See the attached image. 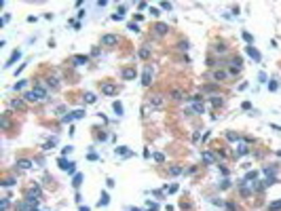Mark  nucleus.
Segmentation results:
<instances>
[{"label": "nucleus", "instance_id": "f257e3e1", "mask_svg": "<svg viewBox=\"0 0 281 211\" xmlns=\"http://www.w3.org/2000/svg\"><path fill=\"white\" fill-rule=\"evenodd\" d=\"M44 97H46V91H44L42 87H34L32 91L26 93V99H28L30 104H38V101H42Z\"/></svg>", "mask_w": 281, "mask_h": 211}, {"label": "nucleus", "instance_id": "f03ea898", "mask_svg": "<svg viewBox=\"0 0 281 211\" xmlns=\"http://www.w3.org/2000/svg\"><path fill=\"white\" fill-rule=\"evenodd\" d=\"M121 42V38L116 36V34H106V36H102V44L104 46H116Z\"/></svg>", "mask_w": 281, "mask_h": 211}, {"label": "nucleus", "instance_id": "7ed1b4c3", "mask_svg": "<svg viewBox=\"0 0 281 211\" xmlns=\"http://www.w3.org/2000/svg\"><path fill=\"white\" fill-rule=\"evenodd\" d=\"M102 93L104 95H116V93H119V87L112 85V82H104L102 85Z\"/></svg>", "mask_w": 281, "mask_h": 211}, {"label": "nucleus", "instance_id": "20e7f679", "mask_svg": "<svg viewBox=\"0 0 281 211\" xmlns=\"http://www.w3.org/2000/svg\"><path fill=\"white\" fill-rule=\"evenodd\" d=\"M148 104L152 106V108H163V104H165V99H163V95H150V99H148Z\"/></svg>", "mask_w": 281, "mask_h": 211}, {"label": "nucleus", "instance_id": "39448f33", "mask_svg": "<svg viewBox=\"0 0 281 211\" xmlns=\"http://www.w3.org/2000/svg\"><path fill=\"white\" fill-rule=\"evenodd\" d=\"M230 76V72H226V70H216V72L212 74V78L216 80V82H220V80H226Z\"/></svg>", "mask_w": 281, "mask_h": 211}, {"label": "nucleus", "instance_id": "423d86ee", "mask_svg": "<svg viewBox=\"0 0 281 211\" xmlns=\"http://www.w3.org/2000/svg\"><path fill=\"white\" fill-rule=\"evenodd\" d=\"M142 82H144L146 87L152 82V65H146V68H144V76H142Z\"/></svg>", "mask_w": 281, "mask_h": 211}, {"label": "nucleus", "instance_id": "0eeeda50", "mask_svg": "<svg viewBox=\"0 0 281 211\" xmlns=\"http://www.w3.org/2000/svg\"><path fill=\"white\" fill-rule=\"evenodd\" d=\"M169 32V26H165V23H156L154 26V36H165Z\"/></svg>", "mask_w": 281, "mask_h": 211}, {"label": "nucleus", "instance_id": "6e6552de", "mask_svg": "<svg viewBox=\"0 0 281 211\" xmlns=\"http://www.w3.org/2000/svg\"><path fill=\"white\" fill-rule=\"evenodd\" d=\"M121 76H123L125 80H133V78H135V68H125L123 72H121Z\"/></svg>", "mask_w": 281, "mask_h": 211}, {"label": "nucleus", "instance_id": "1a4fd4ad", "mask_svg": "<svg viewBox=\"0 0 281 211\" xmlns=\"http://www.w3.org/2000/svg\"><path fill=\"white\" fill-rule=\"evenodd\" d=\"M87 61H89L87 55H74V57H72V63H74V65H85Z\"/></svg>", "mask_w": 281, "mask_h": 211}, {"label": "nucleus", "instance_id": "9d476101", "mask_svg": "<svg viewBox=\"0 0 281 211\" xmlns=\"http://www.w3.org/2000/svg\"><path fill=\"white\" fill-rule=\"evenodd\" d=\"M137 55L142 57V59H148L150 57V46H142V49L137 51Z\"/></svg>", "mask_w": 281, "mask_h": 211}, {"label": "nucleus", "instance_id": "9b49d317", "mask_svg": "<svg viewBox=\"0 0 281 211\" xmlns=\"http://www.w3.org/2000/svg\"><path fill=\"white\" fill-rule=\"evenodd\" d=\"M214 51H216V53H226L228 46H226L224 42H216V44H214Z\"/></svg>", "mask_w": 281, "mask_h": 211}, {"label": "nucleus", "instance_id": "f8f14e48", "mask_svg": "<svg viewBox=\"0 0 281 211\" xmlns=\"http://www.w3.org/2000/svg\"><path fill=\"white\" fill-rule=\"evenodd\" d=\"M9 127H11V114H9V112H7V114H4V116H2V129H4V131H7V129H9Z\"/></svg>", "mask_w": 281, "mask_h": 211}, {"label": "nucleus", "instance_id": "ddd939ff", "mask_svg": "<svg viewBox=\"0 0 281 211\" xmlns=\"http://www.w3.org/2000/svg\"><path fill=\"white\" fill-rule=\"evenodd\" d=\"M11 106H13V108H17V110H26V104H23L21 99H13V101H11Z\"/></svg>", "mask_w": 281, "mask_h": 211}, {"label": "nucleus", "instance_id": "4468645a", "mask_svg": "<svg viewBox=\"0 0 281 211\" xmlns=\"http://www.w3.org/2000/svg\"><path fill=\"white\" fill-rule=\"evenodd\" d=\"M192 110H195L197 114H203V112H205V106H203L201 101H195V106H192Z\"/></svg>", "mask_w": 281, "mask_h": 211}, {"label": "nucleus", "instance_id": "2eb2a0df", "mask_svg": "<svg viewBox=\"0 0 281 211\" xmlns=\"http://www.w3.org/2000/svg\"><path fill=\"white\" fill-rule=\"evenodd\" d=\"M247 53H249V55H251L254 59H260V53H258V51H256V49H254V46H247Z\"/></svg>", "mask_w": 281, "mask_h": 211}, {"label": "nucleus", "instance_id": "dca6fc26", "mask_svg": "<svg viewBox=\"0 0 281 211\" xmlns=\"http://www.w3.org/2000/svg\"><path fill=\"white\" fill-rule=\"evenodd\" d=\"M19 57H21V53H19V51H15V53H13V55L9 57V63H7V65H11V63H15V61H17Z\"/></svg>", "mask_w": 281, "mask_h": 211}, {"label": "nucleus", "instance_id": "f3484780", "mask_svg": "<svg viewBox=\"0 0 281 211\" xmlns=\"http://www.w3.org/2000/svg\"><path fill=\"white\" fill-rule=\"evenodd\" d=\"M17 165H19L21 169H28V167H30V160H26V158H21V160H17Z\"/></svg>", "mask_w": 281, "mask_h": 211}, {"label": "nucleus", "instance_id": "a211bd4d", "mask_svg": "<svg viewBox=\"0 0 281 211\" xmlns=\"http://www.w3.org/2000/svg\"><path fill=\"white\" fill-rule=\"evenodd\" d=\"M85 99H87V104H93V101H95L97 97L93 95V93H87V95H85Z\"/></svg>", "mask_w": 281, "mask_h": 211}, {"label": "nucleus", "instance_id": "6ab92c4d", "mask_svg": "<svg viewBox=\"0 0 281 211\" xmlns=\"http://www.w3.org/2000/svg\"><path fill=\"white\" fill-rule=\"evenodd\" d=\"M114 112H116V114H123V106H121L119 101H114Z\"/></svg>", "mask_w": 281, "mask_h": 211}, {"label": "nucleus", "instance_id": "aec40b11", "mask_svg": "<svg viewBox=\"0 0 281 211\" xmlns=\"http://www.w3.org/2000/svg\"><path fill=\"white\" fill-rule=\"evenodd\" d=\"M203 158H205L207 162H212V160H214V154H212V152H203Z\"/></svg>", "mask_w": 281, "mask_h": 211}, {"label": "nucleus", "instance_id": "412c9836", "mask_svg": "<svg viewBox=\"0 0 281 211\" xmlns=\"http://www.w3.org/2000/svg\"><path fill=\"white\" fill-rule=\"evenodd\" d=\"M171 95H173V99H182V97H184V93H182V91H173Z\"/></svg>", "mask_w": 281, "mask_h": 211}, {"label": "nucleus", "instance_id": "4be33fe9", "mask_svg": "<svg viewBox=\"0 0 281 211\" xmlns=\"http://www.w3.org/2000/svg\"><path fill=\"white\" fill-rule=\"evenodd\" d=\"M212 104H214V106H222V99H218V95H214V99H212Z\"/></svg>", "mask_w": 281, "mask_h": 211}, {"label": "nucleus", "instance_id": "5701e85b", "mask_svg": "<svg viewBox=\"0 0 281 211\" xmlns=\"http://www.w3.org/2000/svg\"><path fill=\"white\" fill-rule=\"evenodd\" d=\"M23 87H26V80H21V82H17V85H15V89H17V91H19V89H23Z\"/></svg>", "mask_w": 281, "mask_h": 211}]
</instances>
